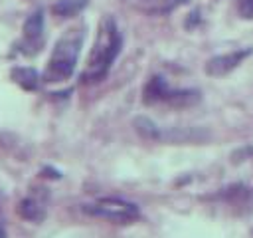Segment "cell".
Instances as JSON below:
<instances>
[{
  "label": "cell",
  "mask_w": 253,
  "mask_h": 238,
  "mask_svg": "<svg viewBox=\"0 0 253 238\" xmlns=\"http://www.w3.org/2000/svg\"><path fill=\"white\" fill-rule=\"evenodd\" d=\"M123 48V36L119 32V26L115 22L113 16H103L97 28V36L87 60V65L81 73V81L83 83H97L101 81L111 65L115 63L117 56L121 54Z\"/></svg>",
  "instance_id": "cell-1"
},
{
  "label": "cell",
  "mask_w": 253,
  "mask_h": 238,
  "mask_svg": "<svg viewBox=\"0 0 253 238\" xmlns=\"http://www.w3.org/2000/svg\"><path fill=\"white\" fill-rule=\"evenodd\" d=\"M83 28H69L53 46L51 56L47 60L45 71H43V81L45 83H59L65 81L73 75L77 58L83 46Z\"/></svg>",
  "instance_id": "cell-2"
},
{
  "label": "cell",
  "mask_w": 253,
  "mask_h": 238,
  "mask_svg": "<svg viewBox=\"0 0 253 238\" xmlns=\"http://www.w3.org/2000/svg\"><path fill=\"white\" fill-rule=\"evenodd\" d=\"M83 212L89 216H95V218L115 222V224H128L140 216V208L134 202L125 200V198H115V196L87 202V204H83Z\"/></svg>",
  "instance_id": "cell-3"
},
{
  "label": "cell",
  "mask_w": 253,
  "mask_h": 238,
  "mask_svg": "<svg viewBox=\"0 0 253 238\" xmlns=\"http://www.w3.org/2000/svg\"><path fill=\"white\" fill-rule=\"evenodd\" d=\"M42 46H43V12L36 10L24 22L18 50L24 56H36L42 50Z\"/></svg>",
  "instance_id": "cell-4"
},
{
  "label": "cell",
  "mask_w": 253,
  "mask_h": 238,
  "mask_svg": "<svg viewBox=\"0 0 253 238\" xmlns=\"http://www.w3.org/2000/svg\"><path fill=\"white\" fill-rule=\"evenodd\" d=\"M253 54V48H243V50H235L229 54H221V56H213L206 61V73L210 77H223L227 73H231L235 67H239V63H243V60H247Z\"/></svg>",
  "instance_id": "cell-5"
},
{
  "label": "cell",
  "mask_w": 253,
  "mask_h": 238,
  "mask_svg": "<svg viewBox=\"0 0 253 238\" xmlns=\"http://www.w3.org/2000/svg\"><path fill=\"white\" fill-rule=\"evenodd\" d=\"M210 139V131L198 129V127H174L160 133V141L166 143H204Z\"/></svg>",
  "instance_id": "cell-6"
},
{
  "label": "cell",
  "mask_w": 253,
  "mask_h": 238,
  "mask_svg": "<svg viewBox=\"0 0 253 238\" xmlns=\"http://www.w3.org/2000/svg\"><path fill=\"white\" fill-rule=\"evenodd\" d=\"M170 85L164 77L160 75H152L146 83H144V89H142V101L146 105H158V103H166L168 95H170Z\"/></svg>",
  "instance_id": "cell-7"
},
{
  "label": "cell",
  "mask_w": 253,
  "mask_h": 238,
  "mask_svg": "<svg viewBox=\"0 0 253 238\" xmlns=\"http://www.w3.org/2000/svg\"><path fill=\"white\" fill-rule=\"evenodd\" d=\"M18 214L20 218L28 222H42L45 218V204L36 196H26L18 202Z\"/></svg>",
  "instance_id": "cell-8"
},
{
  "label": "cell",
  "mask_w": 253,
  "mask_h": 238,
  "mask_svg": "<svg viewBox=\"0 0 253 238\" xmlns=\"http://www.w3.org/2000/svg\"><path fill=\"white\" fill-rule=\"evenodd\" d=\"M180 4H182V0H132V6L148 16L168 14L174 8H178Z\"/></svg>",
  "instance_id": "cell-9"
},
{
  "label": "cell",
  "mask_w": 253,
  "mask_h": 238,
  "mask_svg": "<svg viewBox=\"0 0 253 238\" xmlns=\"http://www.w3.org/2000/svg\"><path fill=\"white\" fill-rule=\"evenodd\" d=\"M10 77H12L14 83H18L26 91H36L38 85H40V73L34 67H24V65L12 67Z\"/></svg>",
  "instance_id": "cell-10"
},
{
  "label": "cell",
  "mask_w": 253,
  "mask_h": 238,
  "mask_svg": "<svg viewBox=\"0 0 253 238\" xmlns=\"http://www.w3.org/2000/svg\"><path fill=\"white\" fill-rule=\"evenodd\" d=\"M132 125H134V131H136L142 139H146V141H160L162 129H160L152 119L140 115V117H136V119L132 121Z\"/></svg>",
  "instance_id": "cell-11"
},
{
  "label": "cell",
  "mask_w": 253,
  "mask_h": 238,
  "mask_svg": "<svg viewBox=\"0 0 253 238\" xmlns=\"http://www.w3.org/2000/svg\"><path fill=\"white\" fill-rule=\"evenodd\" d=\"M87 4H89V0H57L53 4V14L61 16V18H71V16L79 14Z\"/></svg>",
  "instance_id": "cell-12"
},
{
  "label": "cell",
  "mask_w": 253,
  "mask_h": 238,
  "mask_svg": "<svg viewBox=\"0 0 253 238\" xmlns=\"http://www.w3.org/2000/svg\"><path fill=\"white\" fill-rule=\"evenodd\" d=\"M4 236H6V234H4V228L0 226V238H4Z\"/></svg>",
  "instance_id": "cell-13"
},
{
  "label": "cell",
  "mask_w": 253,
  "mask_h": 238,
  "mask_svg": "<svg viewBox=\"0 0 253 238\" xmlns=\"http://www.w3.org/2000/svg\"><path fill=\"white\" fill-rule=\"evenodd\" d=\"M0 226H2V222H0Z\"/></svg>",
  "instance_id": "cell-14"
}]
</instances>
